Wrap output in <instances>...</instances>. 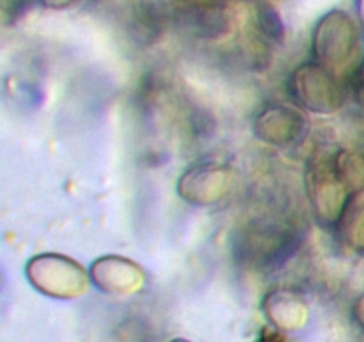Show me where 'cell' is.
I'll return each instance as SVG.
<instances>
[{
    "mask_svg": "<svg viewBox=\"0 0 364 342\" xmlns=\"http://www.w3.org/2000/svg\"><path fill=\"white\" fill-rule=\"evenodd\" d=\"M171 342H191V341H187V338H174V341Z\"/></svg>",
    "mask_w": 364,
    "mask_h": 342,
    "instance_id": "obj_18",
    "label": "cell"
},
{
    "mask_svg": "<svg viewBox=\"0 0 364 342\" xmlns=\"http://www.w3.org/2000/svg\"><path fill=\"white\" fill-rule=\"evenodd\" d=\"M43 6L50 7V9H64V7L73 6L77 0H39Z\"/></svg>",
    "mask_w": 364,
    "mask_h": 342,
    "instance_id": "obj_15",
    "label": "cell"
},
{
    "mask_svg": "<svg viewBox=\"0 0 364 342\" xmlns=\"http://www.w3.org/2000/svg\"><path fill=\"white\" fill-rule=\"evenodd\" d=\"M252 27L256 34L265 41L279 43L284 38V24L277 11L265 0L252 4Z\"/></svg>",
    "mask_w": 364,
    "mask_h": 342,
    "instance_id": "obj_11",
    "label": "cell"
},
{
    "mask_svg": "<svg viewBox=\"0 0 364 342\" xmlns=\"http://www.w3.org/2000/svg\"><path fill=\"white\" fill-rule=\"evenodd\" d=\"M288 93L295 103L315 114L336 113L347 100V84L316 61L304 63L288 78Z\"/></svg>",
    "mask_w": 364,
    "mask_h": 342,
    "instance_id": "obj_4",
    "label": "cell"
},
{
    "mask_svg": "<svg viewBox=\"0 0 364 342\" xmlns=\"http://www.w3.org/2000/svg\"><path fill=\"white\" fill-rule=\"evenodd\" d=\"M32 287L53 299H77L85 294L91 274L77 260L59 253L34 255L25 266Z\"/></svg>",
    "mask_w": 364,
    "mask_h": 342,
    "instance_id": "obj_3",
    "label": "cell"
},
{
    "mask_svg": "<svg viewBox=\"0 0 364 342\" xmlns=\"http://www.w3.org/2000/svg\"><path fill=\"white\" fill-rule=\"evenodd\" d=\"M336 228L345 244L364 252V187L348 196Z\"/></svg>",
    "mask_w": 364,
    "mask_h": 342,
    "instance_id": "obj_10",
    "label": "cell"
},
{
    "mask_svg": "<svg viewBox=\"0 0 364 342\" xmlns=\"http://www.w3.org/2000/svg\"><path fill=\"white\" fill-rule=\"evenodd\" d=\"M233 184V171L220 162L203 160L187 167L178 180V195L192 205H213L226 198Z\"/></svg>",
    "mask_w": 364,
    "mask_h": 342,
    "instance_id": "obj_5",
    "label": "cell"
},
{
    "mask_svg": "<svg viewBox=\"0 0 364 342\" xmlns=\"http://www.w3.org/2000/svg\"><path fill=\"white\" fill-rule=\"evenodd\" d=\"M252 132L267 145L291 146L304 139L308 118L287 103H269L256 114Z\"/></svg>",
    "mask_w": 364,
    "mask_h": 342,
    "instance_id": "obj_6",
    "label": "cell"
},
{
    "mask_svg": "<svg viewBox=\"0 0 364 342\" xmlns=\"http://www.w3.org/2000/svg\"><path fill=\"white\" fill-rule=\"evenodd\" d=\"M294 235L272 227L245 232L238 242L242 259L255 266H272L281 262L294 252Z\"/></svg>",
    "mask_w": 364,
    "mask_h": 342,
    "instance_id": "obj_8",
    "label": "cell"
},
{
    "mask_svg": "<svg viewBox=\"0 0 364 342\" xmlns=\"http://www.w3.org/2000/svg\"><path fill=\"white\" fill-rule=\"evenodd\" d=\"M192 13H199V11H208L213 7L223 6V0H181Z\"/></svg>",
    "mask_w": 364,
    "mask_h": 342,
    "instance_id": "obj_13",
    "label": "cell"
},
{
    "mask_svg": "<svg viewBox=\"0 0 364 342\" xmlns=\"http://www.w3.org/2000/svg\"><path fill=\"white\" fill-rule=\"evenodd\" d=\"M287 331L279 330V328L276 326H265L259 330V335H258V341L256 342H288L287 341Z\"/></svg>",
    "mask_w": 364,
    "mask_h": 342,
    "instance_id": "obj_12",
    "label": "cell"
},
{
    "mask_svg": "<svg viewBox=\"0 0 364 342\" xmlns=\"http://www.w3.org/2000/svg\"><path fill=\"white\" fill-rule=\"evenodd\" d=\"M262 310L272 326L283 331H297L309 319V306L299 292L291 289H274L263 296Z\"/></svg>",
    "mask_w": 364,
    "mask_h": 342,
    "instance_id": "obj_9",
    "label": "cell"
},
{
    "mask_svg": "<svg viewBox=\"0 0 364 342\" xmlns=\"http://www.w3.org/2000/svg\"><path fill=\"white\" fill-rule=\"evenodd\" d=\"M355 11H358L359 21L364 25V0H355Z\"/></svg>",
    "mask_w": 364,
    "mask_h": 342,
    "instance_id": "obj_16",
    "label": "cell"
},
{
    "mask_svg": "<svg viewBox=\"0 0 364 342\" xmlns=\"http://www.w3.org/2000/svg\"><path fill=\"white\" fill-rule=\"evenodd\" d=\"M313 59L347 86L364 82V31L348 13L333 9L313 28Z\"/></svg>",
    "mask_w": 364,
    "mask_h": 342,
    "instance_id": "obj_1",
    "label": "cell"
},
{
    "mask_svg": "<svg viewBox=\"0 0 364 342\" xmlns=\"http://www.w3.org/2000/svg\"><path fill=\"white\" fill-rule=\"evenodd\" d=\"M91 284L110 296L139 294L146 285V273L137 262L121 255H103L89 267Z\"/></svg>",
    "mask_w": 364,
    "mask_h": 342,
    "instance_id": "obj_7",
    "label": "cell"
},
{
    "mask_svg": "<svg viewBox=\"0 0 364 342\" xmlns=\"http://www.w3.org/2000/svg\"><path fill=\"white\" fill-rule=\"evenodd\" d=\"M355 93H358V98L361 100V102L364 103V82H363L361 86H359L358 89H355Z\"/></svg>",
    "mask_w": 364,
    "mask_h": 342,
    "instance_id": "obj_17",
    "label": "cell"
},
{
    "mask_svg": "<svg viewBox=\"0 0 364 342\" xmlns=\"http://www.w3.org/2000/svg\"><path fill=\"white\" fill-rule=\"evenodd\" d=\"M306 192L316 219L327 227H336L350 191L334 162V152L318 150L306 167Z\"/></svg>",
    "mask_w": 364,
    "mask_h": 342,
    "instance_id": "obj_2",
    "label": "cell"
},
{
    "mask_svg": "<svg viewBox=\"0 0 364 342\" xmlns=\"http://www.w3.org/2000/svg\"><path fill=\"white\" fill-rule=\"evenodd\" d=\"M352 316H354V321L358 323V326L364 330V294L355 299L354 306H352Z\"/></svg>",
    "mask_w": 364,
    "mask_h": 342,
    "instance_id": "obj_14",
    "label": "cell"
}]
</instances>
